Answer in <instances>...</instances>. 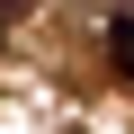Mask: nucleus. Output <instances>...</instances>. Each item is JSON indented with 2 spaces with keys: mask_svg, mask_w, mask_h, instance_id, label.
Here are the masks:
<instances>
[{
  "mask_svg": "<svg viewBox=\"0 0 134 134\" xmlns=\"http://www.w3.org/2000/svg\"><path fill=\"white\" fill-rule=\"evenodd\" d=\"M107 54H116V72L134 81V18H107Z\"/></svg>",
  "mask_w": 134,
  "mask_h": 134,
  "instance_id": "1",
  "label": "nucleus"
}]
</instances>
